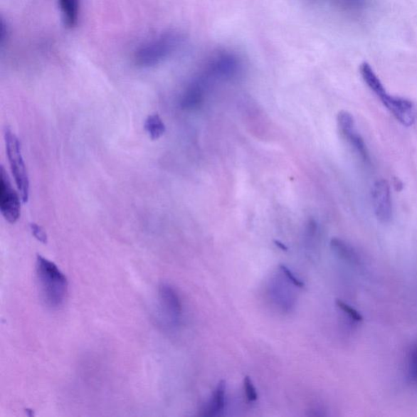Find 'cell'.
<instances>
[{"instance_id":"e0dca14e","label":"cell","mask_w":417,"mask_h":417,"mask_svg":"<svg viewBox=\"0 0 417 417\" xmlns=\"http://www.w3.org/2000/svg\"><path fill=\"white\" fill-rule=\"evenodd\" d=\"M336 305L344 314L347 315V317L352 320L353 322L359 323L363 321L364 318L361 314L357 312L356 309L349 306L346 302L337 300L336 301Z\"/></svg>"},{"instance_id":"30bf717a","label":"cell","mask_w":417,"mask_h":417,"mask_svg":"<svg viewBox=\"0 0 417 417\" xmlns=\"http://www.w3.org/2000/svg\"><path fill=\"white\" fill-rule=\"evenodd\" d=\"M342 137L346 139L349 144L358 154L359 159L362 160L365 164H369L370 155L369 152L366 145L364 139L356 130V127L347 130V131L341 132Z\"/></svg>"},{"instance_id":"d6986e66","label":"cell","mask_w":417,"mask_h":417,"mask_svg":"<svg viewBox=\"0 0 417 417\" xmlns=\"http://www.w3.org/2000/svg\"><path fill=\"white\" fill-rule=\"evenodd\" d=\"M30 228L32 234L38 241L42 242L43 244L47 243L48 236L41 226H39V225L36 223H31L30 224Z\"/></svg>"},{"instance_id":"52a82bcc","label":"cell","mask_w":417,"mask_h":417,"mask_svg":"<svg viewBox=\"0 0 417 417\" xmlns=\"http://www.w3.org/2000/svg\"><path fill=\"white\" fill-rule=\"evenodd\" d=\"M240 70V61L233 54L223 53L215 56L207 68V75L219 78H231Z\"/></svg>"},{"instance_id":"9c48e42d","label":"cell","mask_w":417,"mask_h":417,"mask_svg":"<svg viewBox=\"0 0 417 417\" xmlns=\"http://www.w3.org/2000/svg\"><path fill=\"white\" fill-rule=\"evenodd\" d=\"M59 8L66 27L73 29L78 25L80 14V0H59Z\"/></svg>"},{"instance_id":"ba28073f","label":"cell","mask_w":417,"mask_h":417,"mask_svg":"<svg viewBox=\"0 0 417 417\" xmlns=\"http://www.w3.org/2000/svg\"><path fill=\"white\" fill-rule=\"evenodd\" d=\"M159 297L165 312L173 320H178L182 313V304L176 291L170 285H162L159 288Z\"/></svg>"},{"instance_id":"44dd1931","label":"cell","mask_w":417,"mask_h":417,"mask_svg":"<svg viewBox=\"0 0 417 417\" xmlns=\"http://www.w3.org/2000/svg\"><path fill=\"white\" fill-rule=\"evenodd\" d=\"M0 26H1L0 28V46L3 48L9 38V28L4 19H1V24H0Z\"/></svg>"},{"instance_id":"5bb4252c","label":"cell","mask_w":417,"mask_h":417,"mask_svg":"<svg viewBox=\"0 0 417 417\" xmlns=\"http://www.w3.org/2000/svg\"><path fill=\"white\" fill-rule=\"evenodd\" d=\"M203 83L202 81H196L186 90L184 94L182 105L185 108H195L199 106L203 98Z\"/></svg>"},{"instance_id":"3957f363","label":"cell","mask_w":417,"mask_h":417,"mask_svg":"<svg viewBox=\"0 0 417 417\" xmlns=\"http://www.w3.org/2000/svg\"><path fill=\"white\" fill-rule=\"evenodd\" d=\"M5 144L11 171L21 196V200L26 203L30 196V180L26 166L21 154L20 140L9 127L4 131Z\"/></svg>"},{"instance_id":"ac0fdd59","label":"cell","mask_w":417,"mask_h":417,"mask_svg":"<svg viewBox=\"0 0 417 417\" xmlns=\"http://www.w3.org/2000/svg\"><path fill=\"white\" fill-rule=\"evenodd\" d=\"M244 390L246 396L250 402H255L258 399V394L255 386L250 376H246L244 379Z\"/></svg>"},{"instance_id":"5b68a950","label":"cell","mask_w":417,"mask_h":417,"mask_svg":"<svg viewBox=\"0 0 417 417\" xmlns=\"http://www.w3.org/2000/svg\"><path fill=\"white\" fill-rule=\"evenodd\" d=\"M375 216L381 223H391L393 218V203L390 184L386 179H379L371 190Z\"/></svg>"},{"instance_id":"603a6c76","label":"cell","mask_w":417,"mask_h":417,"mask_svg":"<svg viewBox=\"0 0 417 417\" xmlns=\"http://www.w3.org/2000/svg\"><path fill=\"white\" fill-rule=\"evenodd\" d=\"M275 243H276V246H278L280 248H281V249H283V250H287L286 249V247L283 244L280 243L279 241L275 242Z\"/></svg>"},{"instance_id":"8992f818","label":"cell","mask_w":417,"mask_h":417,"mask_svg":"<svg viewBox=\"0 0 417 417\" xmlns=\"http://www.w3.org/2000/svg\"><path fill=\"white\" fill-rule=\"evenodd\" d=\"M381 103L405 127L413 126L416 121L414 105L411 100L399 97H394L386 93L381 99Z\"/></svg>"},{"instance_id":"7a4b0ae2","label":"cell","mask_w":417,"mask_h":417,"mask_svg":"<svg viewBox=\"0 0 417 417\" xmlns=\"http://www.w3.org/2000/svg\"><path fill=\"white\" fill-rule=\"evenodd\" d=\"M37 276L43 300L51 308L63 305L68 295V280L56 265L37 256Z\"/></svg>"},{"instance_id":"ffe728a7","label":"cell","mask_w":417,"mask_h":417,"mask_svg":"<svg viewBox=\"0 0 417 417\" xmlns=\"http://www.w3.org/2000/svg\"><path fill=\"white\" fill-rule=\"evenodd\" d=\"M280 269L281 272H283V273L285 275V278L288 279V280H290L292 285L297 287H300V288H302V287H304V283L300 279H297L288 268L284 266V265H280Z\"/></svg>"},{"instance_id":"277c9868","label":"cell","mask_w":417,"mask_h":417,"mask_svg":"<svg viewBox=\"0 0 417 417\" xmlns=\"http://www.w3.org/2000/svg\"><path fill=\"white\" fill-rule=\"evenodd\" d=\"M0 211L4 218L10 223H15L21 216L19 195L13 189L3 166L0 173Z\"/></svg>"},{"instance_id":"7402d4cb","label":"cell","mask_w":417,"mask_h":417,"mask_svg":"<svg viewBox=\"0 0 417 417\" xmlns=\"http://www.w3.org/2000/svg\"><path fill=\"white\" fill-rule=\"evenodd\" d=\"M394 186H396V188L397 190L399 191V189L402 190L403 189V184L401 181H400V180L398 179H394Z\"/></svg>"},{"instance_id":"6da1fadb","label":"cell","mask_w":417,"mask_h":417,"mask_svg":"<svg viewBox=\"0 0 417 417\" xmlns=\"http://www.w3.org/2000/svg\"><path fill=\"white\" fill-rule=\"evenodd\" d=\"M184 38L181 33L168 31L144 42L135 49L134 64L142 68L159 65L167 60L181 46Z\"/></svg>"},{"instance_id":"7c38bea8","label":"cell","mask_w":417,"mask_h":417,"mask_svg":"<svg viewBox=\"0 0 417 417\" xmlns=\"http://www.w3.org/2000/svg\"><path fill=\"white\" fill-rule=\"evenodd\" d=\"M330 246L332 251H334L336 253V255L341 258L342 260L353 265L359 263L358 253L354 250V248L347 244V242L339 238H334L332 239Z\"/></svg>"},{"instance_id":"2e32d148","label":"cell","mask_w":417,"mask_h":417,"mask_svg":"<svg viewBox=\"0 0 417 417\" xmlns=\"http://www.w3.org/2000/svg\"><path fill=\"white\" fill-rule=\"evenodd\" d=\"M407 370L410 381L417 384V344L411 346L408 352Z\"/></svg>"},{"instance_id":"4fadbf2b","label":"cell","mask_w":417,"mask_h":417,"mask_svg":"<svg viewBox=\"0 0 417 417\" xmlns=\"http://www.w3.org/2000/svg\"><path fill=\"white\" fill-rule=\"evenodd\" d=\"M225 396H226V384L224 381H222L218 383L213 399L203 415L206 416H221L225 407Z\"/></svg>"},{"instance_id":"8fae6325","label":"cell","mask_w":417,"mask_h":417,"mask_svg":"<svg viewBox=\"0 0 417 417\" xmlns=\"http://www.w3.org/2000/svg\"><path fill=\"white\" fill-rule=\"evenodd\" d=\"M359 70L364 81L367 84V86L371 91L376 94V97H379V99L384 97L387 93L379 78L375 74L373 68L364 62V63L360 65Z\"/></svg>"},{"instance_id":"9a60e30c","label":"cell","mask_w":417,"mask_h":417,"mask_svg":"<svg viewBox=\"0 0 417 417\" xmlns=\"http://www.w3.org/2000/svg\"><path fill=\"white\" fill-rule=\"evenodd\" d=\"M144 128L152 140L160 139L166 132L165 123L159 115H151L145 120Z\"/></svg>"}]
</instances>
